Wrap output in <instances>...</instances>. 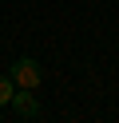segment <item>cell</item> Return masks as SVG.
Instances as JSON below:
<instances>
[{"mask_svg": "<svg viewBox=\"0 0 119 123\" xmlns=\"http://www.w3.org/2000/svg\"><path fill=\"white\" fill-rule=\"evenodd\" d=\"M12 91H16V87H12V80H8V75H0V107L12 99Z\"/></svg>", "mask_w": 119, "mask_h": 123, "instance_id": "obj_3", "label": "cell"}, {"mask_svg": "<svg viewBox=\"0 0 119 123\" xmlns=\"http://www.w3.org/2000/svg\"><path fill=\"white\" fill-rule=\"evenodd\" d=\"M8 103H16V111H20V115H36L40 111V103H36V95H32V91H12V99H8Z\"/></svg>", "mask_w": 119, "mask_h": 123, "instance_id": "obj_2", "label": "cell"}, {"mask_svg": "<svg viewBox=\"0 0 119 123\" xmlns=\"http://www.w3.org/2000/svg\"><path fill=\"white\" fill-rule=\"evenodd\" d=\"M12 83H16V87H24V91H36V87H40V64H36V60H16Z\"/></svg>", "mask_w": 119, "mask_h": 123, "instance_id": "obj_1", "label": "cell"}]
</instances>
